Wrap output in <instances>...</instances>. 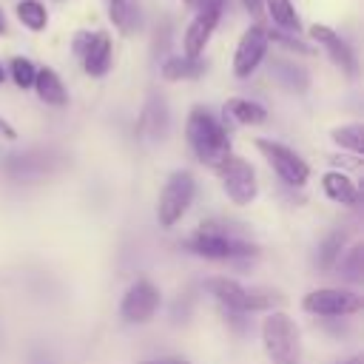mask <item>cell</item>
I'll list each match as a JSON object with an SVG mask.
<instances>
[{"instance_id":"cell-25","label":"cell","mask_w":364,"mask_h":364,"mask_svg":"<svg viewBox=\"0 0 364 364\" xmlns=\"http://www.w3.org/2000/svg\"><path fill=\"white\" fill-rule=\"evenodd\" d=\"M9 71H11V80H14L17 88H31V85H34V74H37V68H34L31 60H26V57H14L11 65H9Z\"/></svg>"},{"instance_id":"cell-35","label":"cell","mask_w":364,"mask_h":364,"mask_svg":"<svg viewBox=\"0 0 364 364\" xmlns=\"http://www.w3.org/2000/svg\"><path fill=\"white\" fill-rule=\"evenodd\" d=\"M111 3H117V0H111Z\"/></svg>"},{"instance_id":"cell-4","label":"cell","mask_w":364,"mask_h":364,"mask_svg":"<svg viewBox=\"0 0 364 364\" xmlns=\"http://www.w3.org/2000/svg\"><path fill=\"white\" fill-rule=\"evenodd\" d=\"M262 344H264L270 364H301V336H299L296 321L287 313L273 310L264 316Z\"/></svg>"},{"instance_id":"cell-17","label":"cell","mask_w":364,"mask_h":364,"mask_svg":"<svg viewBox=\"0 0 364 364\" xmlns=\"http://www.w3.org/2000/svg\"><path fill=\"white\" fill-rule=\"evenodd\" d=\"M222 114H225V119H230L236 125H262L267 119L264 105H259L253 100H245V97H230L222 105Z\"/></svg>"},{"instance_id":"cell-12","label":"cell","mask_w":364,"mask_h":364,"mask_svg":"<svg viewBox=\"0 0 364 364\" xmlns=\"http://www.w3.org/2000/svg\"><path fill=\"white\" fill-rule=\"evenodd\" d=\"M168 128H171V114H168V102L165 97L159 94H151L142 105V114L136 119V136L148 145L154 142H162L168 136Z\"/></svg>"},{"instance_id":"cell-9","label":"cell","mask_w":364,"mask_h":364,"mask_svg":"<svg viewBox=\"0 0 364 364\" xmlns=\"http://www.w3.org/2000/svg\"><path fill=\"white\" fill-rule=\"evenodd\" d=\"M222 9H225V0H205L199 9H196V17L191 20V26L185 28V37H182V48H185V57H199L222 17Z\"/></svg>"},{"instance_id":"cell-27","label":"cell","mask_w":364,"mask_h":364,"mask_svg":"<svg viewBox=\"0 0 364 364\" xmlns=\"http://www.w3.org/2000/svg\"><path fill=\"white\" fill-rule=\"evenodd\" d=\"M267 40H276V43H282L284 48H290V51H299V54H310V46L307 43H301L299 37H290L287 31H267Z\"/></svg>"},{"instance_id":"cell-7","label":"cell","mask_w":364,"mask_h":364,"mask_svg":"<svg viewBox=\"0 0 364 364\" xmlns=\"http://www.w3.org/2000/svg\"><path fill=\"white\" fill-rule=\"evenodd\" d=\"M256 148L259 154L267 159V165L279 173V179L284 185H293V188H301L307 179H310V165L287 145L276 142V139H256Z\"/></svg>"},{"instance_id":"cell-13","label":"cell","mask_w":364,"mask_h":364,"mask_svg":"<svg viewBox=\"0 0 364 364\" xmlns=\"http://www.w3.org/2000/svg\"><path fill=\"white\" fill-rule=\"evenodd\" d=\"M310 37L327 51V57L333 60V65H338L347 77H355V74H358V60H355L353 48H350L347 40H341L330 26H321V23L310 26Z\"/></svg>"},{"instance_id":"cell-24","label":"cell","mask_w":364,"mask_h":364,"mask_svg":"<svg viewBox=\"0 0 364 364\" xmlns=\"http://www.w3.org/2000/svg\"><path fill=\"white\" fill-rule=\"evenodd\" d=\"M333 142L344 151H353L355 156L364 151V125L361 122H350V125H341V128H333Z\"/></svg>"},{"instance_id":"cell-3","label":"cell","mask_w":364,"mask_h":364,"mask_svg":"<svg viewBox=\"0 0 364 364\" xmlns=\"http://www.w3.org/2000/svg\"><path fill=\"white\" fill-rule=\"evenodd\" d=\"M205 287L210 290V296L228 310V313H250V310H270L276 304L284 301V296L279 290L270 287H245L236 279L228 276H216L208 279Z\"/></svg>"},{"instance_id":"cell-29","label":"cell","mask_w":364,"mask_h":364,"mask_svg":"<svg viewBox=\"0 0 364 364\" xmlns=\"http://www.w3.org/2000/svg\"><path fill=\"white\" fill-rule=\"evenodd\" d=\"M262 3H264V0H245V9L253 11V14H262Z\"/></svg>"},{"instance_id":"cell-2","label":"cell","mask_w":364,"mask_h":364,"mask_svg":"<svg viewBox=\"0 0 364 364\" xmlns=\"http://www.w3.org/2000/svg\"><path fill=\"white\" fill-rule=\"evenodd\" d=\"M185 136L196 159L208 168H216L228 154H230V136L228 128L208 111V108H191L188 122H185Z\"/></svg>"},{"instance_id":"cell-20","label":"cell","mask_w":364,"mask_h":364,"mask_svg":"<svg viewBox=\"0 0 364 364\" xmlns=\"http://www.w3.org/2000/svg\"><path fill=\"white\" fill-rule=\"evenodd\" d=\"M344 242H347V233H344V230H330V233L318 242L316 264H318L321 270H330V267L344 256Z\"/></svg>"},{"instance_id":"cell-1","label":"cell","mask_w":364,"mask_h":364,"mask_svg":"<svg viewBox=\"0 0 364 364\" xmlns=\"http://www.w3.org/2000/svg\"><path fill=\"white\" fill-rule=\"evenodd\" d=\"M185 250L210 262H230V259H245L256 253V245L242 239L230 225L225 222H202L188 239Z\"/></svg>"},{"instance_id":"cell-15","label":"cell","mask_w":364,"mask_h":364,"mask_svg":"<svg viewBox=\"0 0 364 364\" xmlns=\"http://www.w3.org/2000/svg\"><path fill=\"white\" fill-rule=\"evenodd\" d=\"M34 91H37V97L46 102V105H54V108H63L65 102H68V91H65V85H63V80H60V74L54 71V68H37V74H34V85H31Z\"/></svg>"},{"instance_id":"cell-6","label":"cell","mask_w":364,"mask_h":364,"mask_svg":"<svg viewBox=\"0 0 364 364\" xmlns=\"http://www.w3.org/2000/svg\"><path fill=\"white\" fill-rule=\"evenodd\" d=\"M216 176L222 182V191L228 193V199L233 205H250L259 193V182H256V171L253 165L239 156V154H228L216 168Z\"/></svg>"},{"instance_id":"cell-14","label":"cell","mask_w":364,"mask_h":364,"mask_svg":"<svg viewBox=\"0 0 364 364\" xmlns=\"http://www.w3.org/2000/svg\"><path fill=\"white\" fill-rule=\"evenodd\" d=\"M80 60H82L85 74H91V77L108 74V68H111V37L102 34V31H94L91 43H88V48L82 51Z\"/></svg>"},{"instance_id":"cell-32","label":"cell","mask_w":364,"mask_h":364,"mask_svg":"<svg viewBox=\"0 0 364 364\" xmlns=\"http://www.w3.org/2000/svg\"><path fill=\"white\" fill-rule=\"evenodd\" d=\"M6 31V17H3V11H0V34Z\"/></svg>"},{"instance_id":"cell-23","label":"cell","mask_w":364,"mask_h":364,"mask_svg":"<svg viewBox=\"0 0 364 364\" xmlns=\"http://www.w3.org/2000/svg\"><path fill=\"white\" fill-rule=\"evenodd\" d=\"M17 20L31 31H43L48 23V11L40 0H20L17 3Z\"/></svg>"},{"instance_id":"cell-30","label":"cell","mask_w":364,"mask_h":364,"mask_svg":"<svg viewBox=\"0 0 364 364\" xmlns=\"http://www.w3.org/2000/svg\"><path fill=\"white\" fill-rule=\"evenodd\" d=\"M202 3H205V0H185V6H188V9H193V11H196Z\"/></svg>"},{"instance_id":"cell-28","label":"cell","mask_w":364,"mask_h":364,"mask_svg":"<svg viewBox=\"0 0 364 364\" xmlns=\"http://www.w3.org/2000/svg\"><path fill=\"white\" fill-rule=\"evenodd\" d=\"M0 139H9V142H14V139H17V131H14L3 117H0Z\"/></svg>"},{"instance_id":"cell-19","label":"cell","mask_w":364,"mask_h":364,"mask_svg":"<svg viewBox=\"0 0 364 364\" xmlns=\"http://www.w3.org/2000/svg\"><path fill=\"white\" fill-rule=\"evenodd\" d=\"M205 74V60L202 57H168L162 63V77L171 82L179 80H196Z\"/></svg>"},{"instance_id":"cell-22","label":"cell","mask_w":364,"mask_h":364,"mask_svg":"<svg viewBox=\"0 0 364 364\" xmlns=\"http://www.w3.org/2000/svg\"><path fill=\"white\" fill-rule=\"evenodd\" d=\"M111 23L122 31V34H131L139 28V6L134 0H117L111 3V11H108Z\"/></svg>"},{"instance_id":"cell-16","label":"cell","mask_w":364,"mask_h":364,"mask_svg":"<svg viewBox=\"0 0 364 364\" xmlns=\"http://www.w3.org/2000/svg\"><path fill=\"white\" fill-rule=\"evenodd\" d=\"M321 191L336 205H347V208L350 205H358V188H355V182L344 171H327L321 176Z\"/></svg>"},{"instance_id":"cell-11","label":"cell","mask_w":364,"mask_h":364,"mask_svg":"<svg viewBox=\"0 0 364 364\" xmlns=\"http://www.w3.org/2000/svg\"><path fill=\"white\" fill-rule=\"evenodd\" d=\"M267 46H270V40H267V28H264L262 23L250 26V28L242 34L239 46H236V54H233V74H236L239 80L250 77V74L259 68V63L264 60Z\"/></svg>"},{"instance_id":"cell-5","label":"cell","mask_w":364,"mask_h":364,"mask_svg":"<svg viewBox=\"0 0 364 364\" xmlns=\"http://www.w3.org/2000/svg\"><path fill=\"white\" fill-rule=\"evenodd\" d=\"M193 193H196V179L191 171H173L162 191H159V202H156V222L159 228H173L188 208L193 205Z\"/></svg>"},{"instance_id":"cell-34","label":"cell","mask_w":364,"mask_h":364,"mask_svg":"<svg viewBox=\"0 0 364 364\" xmlns=\"http://www.w3.org/2000/svg\"><path fill=\"white\" fill-rule=\"evenodd\" d=\"M350 364H361V361H358V358H353V361H350Z\"/></svg>"},{"instance_id":"cell-26","label":"cell","mask_w":364,"mask_h":364,"mask_svg":"<svg viewBox=\"0 0 364 364\" xmlns=\"http://www.w3.org/2000/svg\"><path fill=\"white\" fill-rule=\"evenodd\" d=\"M361 253H364V247H361V245H353V247L347 250V256L338 259V262H341V273H344L347 279H353V282L361 279Z\"/></svg>"},{"instance_id":"cell-33","label":"cell","mask_w":364,"mask_h":364,"mask_svg":"<svg viewBox=\"0 0 364 364\" xmlns=\"http://www.w3.org/2000/svg\"><path fill=\"white\" fill-rule=\"evenodd\" d=\"M3 80H6V68L0 65V82H3Z\"/></svg>"},{"instance_id":"cell-31","label":"cell","mask_w":364,"mask_h":364,"mask_svg":"<svg viewBox=\"0 0 364 364\" xmlns=\"http://www.w3.org/2000/svg\"><path fill=\"white\" fill-rule=\"evenodd\" d=\"M142 364H188V361H142Z\"/></svg>"},{"instance_id":"cell-21","label":"cell","mask_w":364,"mask_h":364,"mask_svg":"<svg viewBox=\"0 0 364 364\" xmlns=\"http://www.w3.org/2000/svg\"><path fill=\"white\" fill-rule=\"evenodd\" d=\"M264 6H267L270 20L279 26V31H287V34H299L301 31V20H299V14H296L290 0H264Z\"/></svg>"},{"instance_id":"cell-8","label":"cell","mask_w":364,"mask_h":364,"mask_svg":"<svg viewBox=\"0 0 364 364\" xmlns=\"http://www.w3.org/2000/svg\"><path fill=\"white\" fill-rule=\"evenodd\" d=\"M361 296L341 287H318L301 299V310L313 316H353L361 310Z\"/></svg>"},{"instance_id":"cell-10","label":"cell","mask_w":364,"mask_h":364,"mask_svg":"<svg viewBox=\"0 0 364 364\" xmlns=\"http://www.w3.org/2000/svg\"><path fill=\"white\" fill-rule=\"evenodd\" d=\"M156 310H159V290H156V284L148 282V279L134 282V284L125 290L122 301H119V316H122L128 324H142V321L154 318Z\"/></svg>"},{"instance_id":"cell-18","label":"cell","mask_w":364,"mask_h":364,"mask_svg":"<svg viewBox=\"0 0 364 364\" xmlns=\"http://www.w3.org/2000/svg\"><path fill=\"white\" fill-rule=\"evenodd\" d=\"M270 74H273V80H276L279 85H284L287 91H296V94H304L307 85H310L307 71H304L301 65L290 63V60H276V63L270 65Z\"/></svg>"}]
</instances>
